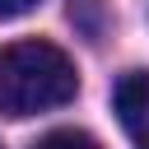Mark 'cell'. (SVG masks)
<instances>
[{"label": "cell", "instance_id": "cell-1", "mask_svg": "<svg viewBox=\"0 0 149 149\" xmlns=\"http://www.w3.org/2000/svg\"><path fill=\"white\" fill-rule=\"evenodd\" d=\"M74 93H79V70L56 42L23 37L0 51V112L5 116H37V112L65 107L74 102Z\"/></svg>", "mask_w": 149, "mask_h": 149}, {"label": "cell", "instance_id": "cell-2", "mask_svg": "<svg viewBox=\"0 0 149 149\" xmlns=\"http://www.w3.org/2000/svg\"><path fill=\"white\" fill-rule=\"evenodd\" d=\"M112 107H116V121L130 135V144L135 149H149V74L144 70H130V74L116 79Z\"/></svg>", "mask_w": 149, "mask_h": 149}, {"label": "cell", "instance_id": "cell-3", "mask_svg": "<svg viewBox=\"0 0 149 149\" xmlns=\"http://www.w3.org/2000/svg\"><path fill=\"white\" fill-rule=\"evenodd\" d=\"M33 149H102L93 135H84V130H51V135H42Z\"/></svg>", "mask_w": 149, "mask_h": 149}, {"label": "cell", "instance_id": "cell-4", "mask_svg": "<svg viewBox=\"0 0 149 149\" xmlns=\"http://www.w3.org/2000/svg\"><path fill=\"white\" fill-rule=\"evenodd\" d=\"M37 0H0V19H19V14H28Z\"/></svg>", "mask_w": 149, "mask_h": 149}]
</instances>
